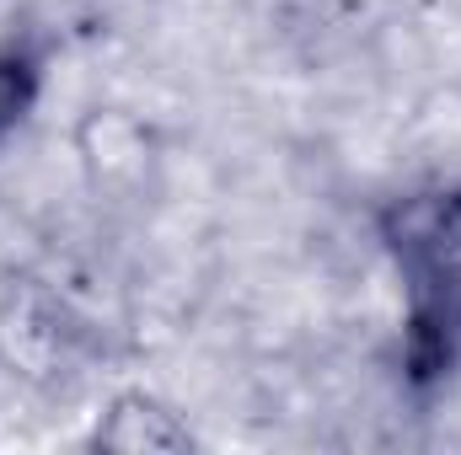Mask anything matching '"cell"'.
I'll use <instances>...</instances> for the list:
<instances>
[{
    "mask_svg": "<svg viewBox=\"0 0 461 455\" xmlns=\"http://www.w3.org/2000/svg\"><path fill=\"white\" fill-rule=\"evenodd\" d=\"M386 246L402 279L413 359L446 370L461 359V188H429L386 215Z\"/></svg>",
    "mask_w": 461,
    "mask_h": 455,
    "instance_id": "obj_1",
    "label": "cell"
},
{
    "mask_svg": "<svg viewBox=\"0 0 461 455\" xmlns=\"http://www.w3.org/2000/svg\"><path fill=\"white\" fill-rule=\"evenodd\" d=\"M0 370L43 391L76 370V327L49 290L16 284L0 300Z\"/></svg>",
    "mask_w": 461,
    "mask_h": 455,
    "instance_id": "obj_2",
    "label": "cell"
},
{
    "mask_svg": "<svg viewBox=\"0 0 461 455\" xmlns=\"http://www.w3.org/2000/svg\"><path fill=\"white\" fill-rule=\"evenodd\" d=\"M97 451H118V455H177V451H194V434L188 424L145 397V391H123L113 407L103 413L97 424Z\"/></svg>",
    "mask_w": 461,
    "mask_h": 455,
    "instance_id": "obj_3",
    "label": "cell"
},
{
    "mask_svg": "<svg viewBox=\"0 0 461 455\" xmlns=\"http://www.w3.org/2000/svg\"><path fill=\"white\" fill-rule=\"evenodd\" d=\"M81 156L97 183H134L150 166V134L129 113H92L81 129Z\"/></svg>",
    "mask_w": 461,
    "mask_h": 455,
    "instance_id": "obj_4",
    "label": "cell"
},
{
    "mask_svg": "<svg viewBox=\"0 0 461 455\" xmlns=\"http://www.w3.org/2000/svg\"><path fill=\"white\" fill-rule=\"evenodd\" d=\"M32 97H38V70L22 54H0V139L16 134V123L32 108Z\"/></svg>",
    "mask_w": 461,
    "mask_h": 455,
    "instance_id": "obj_5",
    "label": "cell"
}]
</instances>
